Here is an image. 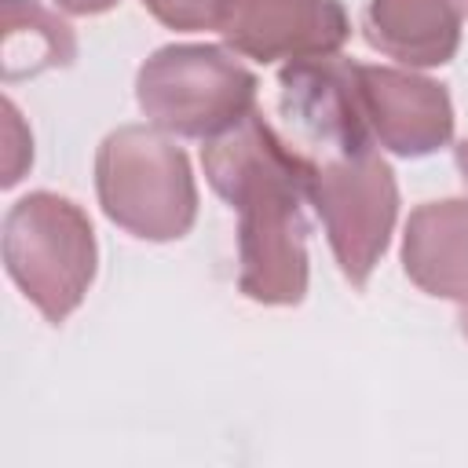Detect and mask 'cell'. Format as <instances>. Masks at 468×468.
Instances as JSON below:
<instances>
[{
  "instance_id": "6da1fadb",
  "label": "cell",
  "mask_w": 468,
  "mask_h": 468,
  "mask_svg": "<svg viewBox=\"0 0 468 468\" xmlns=\"http://www.w3.org/2000/svg\"><path fill=\"white\" fill-rule=\"evenodd\" d=\"M201 165L208 186L238 212V289L263 307L300 303L307 292V154L252 110L201 146Z\"/></svg>"
},
{
  "instance_id": "7a4b0ae2",
  "label": "cell",
  "mask_w": 468,
  "mask_h": 468,
  "mask_svg": "<svg viewBox=\"0 0 468 468\" xmlns=\"http://www.w3.org/2000/svg\"><path fill=\"white\" fill-rule=\"evenodd\" d=\"M95 194L106 219L143 241H176L197 219L190 161L161 128L110 132L95 154Z\"/></svg>"
},
{
  "instance_id": "3957f363",
  "label": "cell",
  "mask_w": 468,
  "mask_h": 468,
  "mask_svg": "<svg viewBox=\"0 0 468 468\" xmlns=\"http://www.w3.org/2000/svg\"><path fill=\"white\" fill-rule=\"evenodd\" d=\"M4 267L51 325L66 322L88 296L99 267L88 212L51 190L18 197L4 216Z\"/></svg>"
},
{
  "instance_id": "277c9868",
  "label": "cell",
  "mask_w": 468,
  "mask_h": 468,
  "mask_svg": "<svg viewBox=\"0 0 468 468\" xmlns=\"http://www.w3.org/2000/svg\"><path fill=\"white\" fill-rule=\"evenodd\" d=\"M256 73L216 44L157 48L135 73L146 121L168 135L216 139L256 110Z\"/></svg>"
},
{
  "instance_id": "5b68a950",
  "label": "cell",
  "mask_w": 468,
  "mask_h": 468,
  "mask_svg": "<svg viewBox=\"0 0 468 468\" xmlns=\"http://www.w3.org/2000/svg\"><path fill=\"white\" fill-rule=\"evenodd\" d=\"M307 201L325 227L340 274L362 289L380 263L399 219L395 172L377 154V146L307 154Z\"/></svg>"
},
{
  "instance_id": "8992f818",
  "label": "cell",
  "mask_w": 468,
  "mask_h": 468,
  "mask_svg": "<svg viewBox=\"0 0 468 468\" xmlns=\"http://www.w3.org/2000/svg\"><path fill=\"white\" fill-rule=\"evenodd\" d=\"M355 91L377 146L399 157H428L453 139L450 91L431 77L355 62Z\"/></svg>"
},
{
  "instance_id": "52a82bcc",
  "label": "cell",
  "mask_w": 468,
  "mask_h": 468,
  "mask_svg": "<svg viewBox=\"0 0 468 468\" xmlns=\"http://www.w3.org/2000/svg\"><path fill=\"white\" fill-rule=\"evenodd\" d=\"M223 40L256 62H303L336 55L351 22L340 0H230Z\"/></svg>"
},
{
  "instance_id": "ba28073f",
  "label": "cell",
  "mask_w": 468,
  "mask_h": 468,
  "mask_svg": "<svg viewBox=\"0 0 468 468\" xmlns=\"http://www.w3.org/2000/svg\"><path fill=\"white\" fill-rule=\"evenodd\" d=\"M464 22L468 0H369L362 33L380 55L410 69H431L457 55Z\"/></svg>"
},
{
  "instance_id": "9c48e42d",
  "label": "cell",
  "mask_w": 468,
  "mask_h": 468,
  "mask_svg": "<svg viewBox=\"0 0 468 468\" xmlns=\"http://www.w3.org/2000/svg\"><path fill=\"white\" fill-rule=\"evenodd\" d=\"M406 278L439 300L468 303V201L442 197L410 212L402 234Z\"/></svg>"
},
{
  "instance_id": "30bf717a",
  "label": "cell",
  "mask_w": 468,
  "mask_h": 468,
  "mask_svg": "<svg viewBox=\"0 0 468 468\" xmlns=\"http://www.w3.org/2000/svg\"><path fill=\"white\" fill-rule=\"evenodd\" d=\"M77 55L73 29L37 0H4V77H37L69 66Z\"/></svg>"
},
{
  "instance_id": "8fae6325",
  "label": "cell",
  "mask_w": 468,
  "mask_h": 468,
  "mask_svg": "<svg viewBox=\"0 0 468 468\" xmlns=\"http://www.w3.org/2000/svg\"><path fill=\"white\" fill-rule=\"evenodd\" d=\"M143 4L161 26L197 33V29H219L230 0H143Z\"/></svg>"
},
{
  "instance_id": "7c38bea8",
  "label": "cell",
  "mask_w": 468,
  "mask_h": 468,
  "mask_svg": "<svg viewBox=\"0 0 468 468\" xmlns=\"http://www.w3.org/2000/svg\"><path fill=\"white\" fill-rule=\"evenodd\" d=\"M62 11H69V15H102V11H110V7H117L121 0H55Z\"/></svg>"
},
{
  "instance_id": "4fadbf2b",
  "label": "cell",
  "mask_w": 468,
  "mask_h": 468,
  "mask_svg": "<svg viewBox=\"0 0 468 468\" xmlns=\"http://www.w3.org/2000/svg\"><path fill=\"white\" fill-rule=\"evenodd\" d=\"M453 161H457V168H461V179H464V186H468V139H464V143H457V150H453Z\"/></svg>"
},
{
  "instance_id": "5bb4252c",
  "label": "cell",
  "mask_w": 468,
  "mask_h": 468,
  "mask_svg": "<svg viewBox=\"0 0 468 468\" xmlns=\"http://www.w3.org/2000/svg\"><path fill=\"white\" fill-rule=\"evenodd\" d=\"M457 325H461V336L468 340V303H461V314H457Z\"/></svg>"
}]
</instances>
